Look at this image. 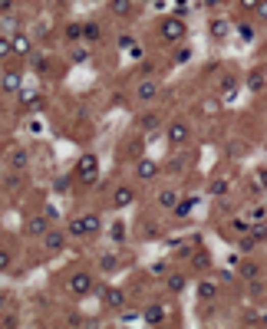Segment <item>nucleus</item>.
<instances>
[{
  "mask_svg": "<svg viewBox=\"0 0 267 329\" xmlns=\"http://www.w3.org/2000/svg\"><path fill=\"white\" fill-rule=\"evenodd\" d=\"M254 188H267V171H257L254 174Z\"/></svg>",
  "mask_w": 267,
  "mask_h": 329,
  "instance_id": "50",
  "label": "nucleus"
},
{
  "mask_svg": "<svg viewBox=\"0 0 267 329\" xmlns=\"http://www.w3.org/2000/svg\"><path fill=\"white\" fill-rule=\"evenodd\" d=\"M248 234L254 237L257 244H264V241H267V221H251V224H248Z\"/></svg>",
  "mask_w": 267,
  "mask_h": 329,
  "instance_id": "29",
  "label": "nucleus"
},
{
  "mask_svg": "<svg viewBox=\"0 0 267 329\" xmlns=\"http://www.w3.org/2000/svg\"><path fill=\"white\" fill-rule=\"evenodd\" d=\"M158 125H162V115H158V112H142V115H139L136 118V129L139 132H145V135H152V132H158Z\"/></svg>",
  "mask_w": 267,
  "mask_h": 329,
  "instance_id": "15",
  "label": "nucleus"
},
{
  "mask_svg": "<svg viewBox=\"0 0 267 329\" xmlns=\"http://www.w3.org/2000/svg\"><path fill=\"white\" fill-rule=\"evenodd\" d=\"M158 174H162V165L155 162V158H145V155L136 158V178L142 181V185H152Z\"/></svg>",
  "mask_w": 267,
  "mask_h": 329,
  "instance_id": "10",
  "label": "nucleus"
},
{
  "mask_svg": "<svg viewBox=\"0 0 267 329\" xmlns=\"http://www.w3.org/2000/svg\"><path fill=\"white\" fill-rule=\"evenodd\" d=\"M125 230H129V227H125L122 221H116V224H112V227H109V237H112V241H116V244H125V237H129V234H125Z\"/></svg>",
  "mask_w": 267,
  "mask_h": 329,
  "instance_id": "34",
  "label": "nucleus"
},
{
  "mask_svg": "<svg viewBox=\"0 0 267 329\" xmlns=\"http://www.w3.org/2000/svg\"><path fill=\"white\" fill-rule=\"evenodd\" d=\"M116 43H119V50H129V46L136 43V37H132V33H119V37H116Z\"/></svg>",
  "mask_w": 267,
  "mask_h": 329,
  "instance_id": "40",
  "label": "nucleus"
},
{
  "mask_svg": "<svg viewBox=\"0 0 267 329\" xmlns=\"http://www.w3.org/2000/svg\"><path fill=\"white\" fill-rule=\"evenodd\" d=\"M181 171H185V158H181V155H175L168 165H162V174H168V178H178Z\"/></svg>",
  "mask_w": 267,
  "mask_h": 329,
  "instance_id": "28",
  "label": "nucleus"
},
{
  "mask_svg": "<svg viewBox=\"0 0 267 329\" xmlns=\"http://www.w3.org/2000/svg\"><path fill=\"white\" fill-rule=\"evenodd\" d=\"M63 40H66L69 46H73V43H83V20H69V23L63 26Z\"/></svg>",
  "mask_w": 267,
  "mask_h": 329,
  "instance_id": "24",
  "label": "nucleus"
},
{
  "mask_svg": "<svg viewBox=\"0 0 267 329\" xmlns=\"http://www.w3.org/2000/svg\"><path fill=\"white\" fill-rule=\"evenodd\" d=\"M205 4H208V10H211V7H221L224 0H205Z\"/></svg>",
  "mask_w": 267,
  "mask_h": 329,
  "instance_id": "56",
  "label": "nucleus"
},
{
  "mask_svg": "<svg viewBox=\"0 0 267 329\" xmlns=\"http://www.w3.org/2000/svg\"><path fill=\"white\" fill-rule=\"evenodd\" d=\"M142 4H149V0H142Z\"/></svg>",
  "mask_w": 267,
  "mask_h": 329,
  "instance_id": "58",
  "label": "nucleus"
},
{
  "mask_svg": "<svg viewBox=\"0 0 267 329\" xmlns=\"http://www.w3.org/2000/svg\"><path fill=\"white\" fill-rule=\"evenodd\" d=\"M248 89L254 96H261L267 89V73H264V69H251V73H248Z\"/></svg>",
  "mask_w": 267,
  "mask_h": 329,
  "instance_id": "23",
  "label": "nucleus"
},
{
  "mask_svg": "<svg viewBox=\"0 0 267 329\" xmlns=\"http://www.w3.org/2000/svg\"><path fill=\"white\" fill-rule=\"evenodd\" d=\"M208 194H211V198H224V194H228V178H215L211 185H208Z\"/></svg>",
  "mask_w": 267,
  "mask_h": 329,
  "instance_id": "33",
  "label": "nucleus"
},
{
  "mask_svg": "<svg viewBox=\"0 0 267 329\" xmlns=\"http://www.w3.org/2000/svg\"><path fill=\"white\" fill-rule=\"evenodd\" d=\"M83 40H86V43H99V40H102L99 20H83Z\"/></svg>",
  "mask_w": 267,
  "mask_h": 329,
  "instance_id": "25",
  "label": "nucleus"
},
{
  "mask_svg": "<svg viewBox=\"0 0 267 329\" xmlns=\"http://www.w3.org/2000/svg\"><path fill=\"white\" fill-rule=\"evenodd\" d=\"M20 102H23V109L26 112H40V109H46V99H43V93H26V89H20Z\"/></svg>",
  "mask_w": 267,
  "mask_h": 329,
  "instance_id": "20",
  "label": "nucleus"
},
{
  "mask_svg": "<svg viewBox=\"0 0 267 329\" xmlns=\"http://www.w3.org/2000/svg\"><path fill=\"white\" fill-rule=\"evenodd\" d=\"M96 293H99V303H102V310H109V313H119V310H125V290H122V286L96 283Z\"/></svg>",
  "mask_w": 267,
  "mask_h": 329,
  "instance_id": "3",
  "label": "nucleus"
},
{
  "mask_svg": "<svg viewBox=\"0 0 267 329\" xmlns=\"http://www.w3.org/2000/svg\"><path fill=\"white\" fill-rule=\"evenodd\" d=\"M257 17H261L264 23H267V0H261V4H257Z\"/></svg>",
  "mask_w": 267,
  "mask_h": 329,
  "instance_id": "53",
  "label": "nucleus"
},
{
  "mask_svg": "<svg viewBox=\"0 0 267 329\" xmlns=\"http://www.w3.org/2000/svg\"><path fill=\"white\" fill-rule=\"evenodd\" d=\"M20 89H23V73H17V69L0 73V93L4 96H17Z\"/></svg>",
  "mask_w": 267,
  "mask_h": 329,
  "instance_id": "12",
  "label": "nucleus"
},
{
  "mask_svg": "<svg viewBox=\"0 0 267 329\" xmlns=\"http://www.w3.org/2000/svg\"><path fill=\"white\" fill-rule=\"evenodd\" d=\"M185 286H188V277L181 274V270H168V274H165V290L172 293V296L185 293Z\"/></svg>",
  "mask_w": 267,
  "mask_h": 329,
  "instance_id": "16",
  "label": "nucleus"
},
{
  "mask_svg": "<svg viewBox=\"0 0 267 329\" xmlns=\"http://www.w3.org/2000/svg\"><path fill=\"white\" fill-rule=\"evenodd\" d=\"M139 201V191L132 185H119L116 191H112V198H109V207L112 211H125V207H132Z\"/></svg>",
  "mask_w": 267,
  "mask_h": 329,
  "instance_id": "9",
  "label": "nucleus"
},
{
  "mask_svg": "<svg viewBox=\"0 0 267 329\" xmlns=\"http://www.w3.org/2000/svg\"><path fill=\"white\" fill-rule=\"evenodd\" d=\"M10 46H13V56H26V59L37 53V50H33V40L23 37V33H13V37H10Z\"/></svg>",
  "mask_w": 267,
  "mask_h": 329,
  "instance_id": "19",
  "label": "nucleus"
},
{
  "mask_svg": "<svg viewBox=\"0 0 267 329\" xmlns=\"http://www.w3.org/2000/svg\"><path fill=\"white\" fill-rule=\"evenodd\" d=\"M158 93H162L158 79H152V76H139L136 89H132V99L142 102V106H149V102H155V99H158Z\"/></svg>",
  "mask_w": 267,
  "mask_h": 329,
  "instance_id": "6",
  "label": "nucleus"
},
{
  "mask_svg": "<svg viewBox=\"0 0 267 329\" xmlns=\"http://www.w3.org/2000/svg\"><path fill=\"white\" fill-rule=\"evenodd\" d=\"M73 178L79 181V185H86V188H96L99 185V158H96L93 152H83V155L76 158V165H73Z\"/></svg>",
  "mask_w": 267,
  "mask_h": 329,
  "instance_id": "2",
  "label": "nucleus"
},
{
  "mask_svg": "<svg viewBox=\"0 0 267 329\" xmlns=\"http://www.w3.org/2000/svg\"><path fill=\"white\" fill-rule=\"evenodd\" d=\"M30 66H33V73H37V76H50V66H53V63H50V56L33 53L30 56Z\"/></svg>",
  "mask_w": 267,
  "mask_h": 329,
  "instance_id": "27",
  "label": "nucleus"
},
{
  "mask_svg": "<svg viewBox=\"0 0 267 329\" xmlns=\"http://www.w3.org/2000/svg\"><path fill=\"white\" fill-rule=\"evenodd\" d=\"M152 274H155V277H165L168 274V263H152Z\"/></svg>",
  "mask_w": 267,
  "mask_h": 329,
  "instance_id": "51",
  "label": "nucleus"
},
{
  "mask_svg": "<svg viewBox=\"0 0 267 329\" xmlns=\"http://www.w3.org/2000/svg\"><path fill=\"white\" fill-rule=\"evenodd\" d=\"M99 230H102V218L96 211L73 214V218L66 221V237H73V241H89V237H96Z\"/></svg>",
  "mask_w": 267,
  "mask_h": 329,
  "instance_id": "1",
  "label": "nucleus"
},
{
  "mask_svg": "<svg viewBox=\"0 0 267 329\" xmlns=\"http://www.w3.org/2000/svg\"><path fill=\"white\" fill-rule=\"evenodd\" d=\"M66 290L73 293L76 300H86L89 293H96V277L89 274V270H76V274H69V283Z\"/></svg>",
  "mask_w": 267,
  "mask_h": 329,
  "instance_id": "4",
  "label": "nucleus"
},
{
  "mask_svg": "<svg viewBox=\"0 0 267 329\" xmlns=\"http://www.w3.org/2000/svg\"><path fill=\"white\" fill-rule=\"evenodd\" d=\"M237 247H241L244 254H251V250L257 247V241H254V237H251V234H237Z\"/></svg>",
  "mask_w": 267,
  "mask_h": 329,
  "instance_id": "36",
  "label": "nucleus"
},
{
  "mask_svg": "<svg viewBox=\"0 0 267 329\" xmlns=\"http://www.w3.org/2000/svg\"><path fill=\"white\" fill-rule=\"evenodd\" d=\"M13 56V46H10V37H0V59H10Z\"/></svg>",
  "mask_w": 267,
  "mask_h": 329,
  "instance_id": "38",
  "label": "nucleus"
},
{
  "mask_svg": "<svg viewBox=\"0 0 267 329\" xmlns=\"http://www.w3.org/2000/svg\"><path fill=\"white\" fill-rule=\"evenodd\" d=\"M188 263H192L195 274H211V270H215L211 254H208V250H201V247H195L192 254H188Z\"/></svg>",
  "mask_w": 267,
  "mask_h": 329,
  "instance_id": "13",
  "label": "nucleus"
},
{
  "mask_svg": "<svg viewBox=\"0 0 267 329\" xmlns=\"http://www.w3.org/2000/svg\"><path fill=\"white\" fill-rule=\"evenodd\" d=\"M234 86H237V76H224V79L218 82V89H221V93H224V89H234Z\"/></svg>",
  "mask_w": 267,
  "mask_h": 329,
  "instance_id": "46",
  "label": "nucleus"
},
{
  "mask_svg": "<svg viewBox=\"0 0 267 329\" xmlns=\"http://www.w3.org/2000/svg\"><path fill=\"white\" fill-rule=\"evenodd\" d=\"M165 303H149V306H145V310H142V316H139V319H142V323L145 326H158V323H165Z\"/></svg>",
  "mask_w": 267,
  "mask_h": 329,
  "instance_id": "14",
  "label": "nucleus"
},
{
  "mask_svg": "<svg viewBox=\"0 0 267 329\" xmlns=\"http://www.w3.org/2000/svg\"><path fill=\"white\" fill-rule=\"evenodd\" d=\"M152 69H155L152 63H142V66H139V76H152Z\"/></svg>",
  "mask_w": 267,
  "mask_h": 329,
  "instance_id": "54",
  "label": "nucleus"
},
{
  "mask_svg": "<svg viewBox=\"0 0 267 329\" xmlns=\"http://www.w3.org/2000/svg\"><path fill=\"white\" fill-rule=\"evenodd\" d=\"M237 33H241L244 40H254V26L251 23H237Z\"/></svg>",
  "mask_w": 267,
  "mask_h": 329,
  "instance_id": "45",
  "label": "nucleus"
},
{
  "mask_svg": "<svg viewBox=\"0 0 267 329\" xmlns=\"http://www.w3.org/2000/svg\"><path fill=\"white\" fill-rule=\"evenodd\" d=\"M50 227H53V221L46 218L43 211L23 214V234H26V237H37V241H40V237H43V234H46V230H50Z\"/></svg>",
  "mask_w": 267,
  "mask_h": 329,
  "instance_id": "7",
  "label": "nucleus"
},
{
  "mask_svg": "<svg viewBox=\"0 0 267 329\" xmlns=\"http://www.w3.org/2000/svg\"><path fill=\"white\" fill-rule=\"evenodd\" d=\"M221 102H224V106L237 102V86H234V89H224V93H221Z\"/></svg>",
  "mask_w": 267,
  "mask_h": 329,
  "instance_id": "43",
  "label": "nucleus"
},
{
  "mask_svg": "<svg viewBox=\"0 0 267 329\" xmlns=\"http://www.w3.org/2000/svg\"><path fill=\"white\" fill-rule=\"evenodd\" d=\"M83 323H86V319H83L79 313H69V316H66V326H83Z\"/></svg>",
  "mask_w": 267,
  "mask_h": 329,
  "instance_id": "48",
  "label": "nucleus"
},
{
  "mask_svg": "<svg viewBox=\"0 0 267 329\" xmlns=\"http://www.w3.org/2000/svg\"><path fill=\"white\" fill-rule=\"evenodd\" d=\"M185 33H188V26H185V20H181V17L158 20V37L165 40V43H181V40H185Z\"/></svg>",
  "mask_w": 267,
  "mask_h": 329,
  "instance_id": "5",
  "label": "nucleus"
},
{
  "mask_svg": "<svg viewBox=\"0 0 267 329\" xmlns=\"http://www.w3.org/2000/svg\"><path fill=\"white\" fill-rule=\"evenodd\" d=\"M218 106H221V102H215V99H211V102H205L201 109H205V112H218Z\"/></svg>",
  "mask_w": 267,
  "mask_h": 329,
  "instance_id": "55",
  "label": "nucleus"
},
{
  "mask_svg": "<svg viewBox=\"0 0 267 329\" xmlns=\"http://www.w3.org/2000/svg\"><path fill=\"white\" fill-rule=\"evenodd\" d=\"M248 221H267V204L264 207H251V211H248Z\"/></svg>",
  "mask_w": 267,
  "mask_h": 329,
  "instance_id": "41",
  "label": "nucleus"
},
{
  "mask_svg": "<svg viewBox=\"0 0 267 329\" xmlns=\"http://www.w3.org/2000/svg\"><path fill=\"white\" fill-rule=\"evenodd\" d=\"M13 4V0H0V10H7V7H10Z\"/></svg>",
  "mask_w": 267,
  "mask_h": 329,
  "instance_id": "57",
  "label": "nucleus"
},
{
  "mask_svg": "<svg viewBox=\"0 0 267 329\" xmlns=\"http://www.w3.org/2000/svg\"><path fill=\"white\" fill-rule=\"evenodd\" d=\"M188 138H192V125H188L185 118H175V122L168 125V145H172V148H181V145H188Z\"/></svg>",
  "mask_w": 267,
  "mask_h": 329,
  "instance_id": "11",
  "label": "nucleus"
},
{
  "mask_svg": "<svg viewBox=\"0 0 267 329\" xmlns=\"http://www.w3.org/2000/svg\"><path fill=\"white\" fill-rule=\"evenodd\" d=\"M96 263H99L102 274H112V270L119 267V257H116V254H99V260H96Z\"/></svg>",
  "mask_w": 267,
  "mask_h": 329,
  "instance_id": "31",
  "label": "nucleus"
},
{
  "mask_svg": "<svg viewBox=\"0 0 267 329\" xmlns=\"http://www.w3.org/2000/svg\"><path fill=\"white\" fill-rule=\"evenodd\" d=\"M237 4H241L244 10H257V4H261V0H237Z\"/></svg>",
  "mask_w": 267,
  "mask_h": 329,
  "instance_id": "52",
  "label": "nucleus"
},
{
  "mask_svg": "<svg viewBox=\"0 0 267 329\" xmlns=\"http://www.w3.org/2000/svg\"><path fill=\"white\" fill-rule=\"evenodd\" d=\"M13 267V254L7 247H0V270H10Z\"/></svg>",
  "mask_w": 267,
  "mask_h": 329,
  "instance_id": "39",
  "label": "nucleus"
},
{
  "mask_svg": "<svg viewBox=\"0 0 267 329\" xmlns=\"http://www.w3.org/2000/svg\"><path fill=\"white\" fill-rule=\"evenodd\" d=\"M125 53H129L132 59H142V53H145V50H142V46H139V43H132V46H129V50H125Z\"/></svg>",
  "mask_w": 267,
  "mask_h": 329,
  "instance_id": "49",
  "label": "nucleus"
},
{
  "mask_svg": "<svg viewBox=\"0 0 267 329\" xmlns=\"http://www.w3.org/2000/svg\"><path fill=\"white\" fill-rule=\"evenodd\" d=\"M69 181H73L69 174H60V178L53 181V188H56V191H66V188H69Z\"/></svg>",
  "mask_w": 267,
  "mask_h": 329,
  "instance_id": "47",
  "label": "nucleus"
},
{
  "mask_svg": "<svg viewBox=\"0 0 267 329\" xmlns=\"http://www.w3.org/2000/svg\"><path fill=\"white\" fill-rule=\"evenodd\" d=\"M248 218H234V221H231L228 224V230H231V234H248Z\"/></svg>",
  "mask_w": 267,
  "mask_h": 329,
  "instance_id": "37",
  "label": "nucleus"
},
{
  "mask_svg": "<svg viewBox=\"0 0 267 329\" xmlns=\"http://www.w3.org/2000/svg\"><path fill=\"white\" fill-rule=\"evenodd\" d=\"M195 293H198L201 303H208V300H215V296H218V283H215L211 277H201V280H198V286H195Z\"/></svg>",
  "mask_w": 267,
  "mask_h": 329,
  "instance_id": "22",
  "label": "nucleus"
},
{
  "mask_svg": "<svg viewBox=\"0 0 267 329\" xmlns=\"http://www.w3.org/2000/svg\"><path fill=\"white\" fill-rule=\"evenodd\" d=\"M17 23H20L17 13H0V26H17Z\"/></svg>",
  "mask_w": 267,
  "mask_h": 329,
  "instance_id": "42",
  "label": "nucleus"
},
{
  "mask_svg": "<svg viewBox=\"0 0 267 329\" xmlns=\"http://www.w3.org/2000/svg\"><path fill=\"white\" fill-rule=\"evenodd\" d=\"M237 280H244V283H257V277H261V267H257L254 260H237Z\"/></svg>",
  "mask_w": 267,
  "mask_h": 329,
  "instance_id": "18",
  "label": "nucleus"
},
{
  "mask_svg": "<svg viewBox=\"0 0 267 329\" xmlns=\"http://www.w3.org/2000/svg\"><path fill=\"white\" fill-rule=\"evenodd\" d=\"M7 165H10V171L23 174L26 168H30V152H26V148H13L10 155H7Z\"/></svg>",
  "mask_w": 267,
  "mask_h": 329,
  "instance_id": "17",
  "label": "nucleus"
},
{
  "mask_svg": "<svg viewBox=\"0 0 267 329\" xmlns=\"http://www.w3.org/2000/svg\"><path fill=\"white\" fill-rule=\"evenodd\" d=\"M109 10L116 13V17H129L132 13V0H109Z\"/></svg>",
  "mask_w": 267,
  "mask_h": 329,
  "instance_id": "32",
  "label": "nucleus"
},
{
  "mask_svg": "<svg viewBox=\"0 0 267 329\" xmlns=\"http://www.w3.org/2000/svg\"><path fill=\"white\" fill-rule=\"evenodd\" d=\"M178 198H181L178 188H162V191L155 194V204L162 207V211H172V207L178 204Z\"/></svg>",
  "mask_w": 267,
  "mask_h": 329,
  "instance_id": "21",
  "label": "nucleus"
},
{
  "mask_svg": "<svg viewBox=\"0 0 267 329\" xmlns=\"http://www.w3.org/2000/svg\"><path fill=\"white\" fill-rule=\"evenodd\" d=\"M192 59V50H188V46H178V50H175V63H188Z\"/></svg>",
  "mask_w": 267,
  "mask_h": 329,
  "instance_id": "44",
  "label": "nucleus"
},
{
  "mask_svg": "<svg viewBox=\"0 0 267 329\" xmlns=\"http://www.w3.org/2000/svg\"><path fill=\"white\" fill-rule=\"evenodd\" d=\"M195 204H198V198H195V194H188V198H178V204L172 207V214H175V218H188V214L195 211Z\"/></svg>",
  "mask_w": 267,
  "mask_h": 329,
  "instance_id": "26",
  "label": "nucleus"
},
{
  "mask_svg": "<svg viewBox=\"0 0 267 329\" xmlns=\"http://www.w3.org/2000/svg\"><path fill=\"white\" fill-rule=\"evenodd\" d=\"M208 33H211L215 40H224L228 37V20H221V17H215L211 23H208Z\"/></svg>",
  "mask_w": 267,
  "mask_h": 329,
  "instance_id": "30",
  "label": "nucleus"
},
{
  "mask_svg": "<svg viewBox=\"0 0 267 329\" xmlns=\"http://www.w3.org/2000/svg\"><path fill=\"white\" fill-rule=\"evenodd\" d=\"M66 241H69V237H66V227H50L43 237H40L43 254H50V257L53 254H63V250H66Z\"/></svg>",
  "mask_w": 267,
  "mask_h": 329,
  "instance_id": "8",
  "label": "nucleus"
},
{
  "mask_svg": "<svg viewBox=\"0 0 267 329\" xmlns=\"http://www.w3.org/2000/svg\"><path fill=\"white\" fill-rule=\"evenodd\" d=\"M69 59H73V63H86V59H89V50H86L83 43H73V50H69Z\"/></svg>",
  "mask_w": 267,
  "mask_h": 329,
  "instance_id": "35",
  "label": "nucleus"
}]
</instances>
